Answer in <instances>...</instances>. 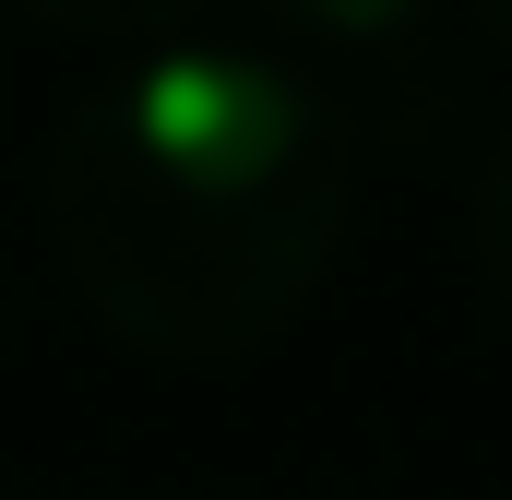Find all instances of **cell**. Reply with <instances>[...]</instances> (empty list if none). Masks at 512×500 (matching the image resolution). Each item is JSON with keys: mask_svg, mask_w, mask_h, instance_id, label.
Segmentation results:
<instances>
[{"mask_svg": "<svg viewBox=\"0 0 512 500\" xmlns=\"http://www.w3.org/2000/svg\"><path fill=\"white\" fill-rule=\"evenodd\" d=\"M346 131L274 48L155 36L72 96L48 143V239L84 310L155 370L262 358L346 239Z\"/></svg>", "mask_w": 512, "mask_h": 500, "instance_id": "1", "label": "cell"}, {"mask_svg": "<svg viewBox=\"0 0 512 500\" xmlns=\"http://www.w3.org/2000/svg\"><path fill=\"white\" fill-rule=\"evenodd\" d=\"M274 60L322 96L346 155H405L453 108V12L441 0H251Z\"/></svg>", "mask_w": 512, "mask_h": 500, "instance_id": "2", "label": "cell"}, {"mask_svg": "<svg viewBox=\"0 0 512 500\" xmlns=\"http://www.w3.org/2000/svg\"><path fill=\"white\" fill-rule=\"evenodd\" d=\"M36 24H60V36H108V48H155V36H191L215 0H24Z\"/></svg>", "mask_w": 512, "mask_h": 500, "instance_id": "3", "label": "cell"}, {"mask_svg": "<svg viewBox=\"0 0 512 500\" xmlns=\"http://www.w3.org/2000/svg\"><path fill=\"white\" fill-rule=\"evenodd\" d=\"M465 239H477V274L512 298V131L489 143V167H477V191H465Z\"/></svg>", "mask_w": 512, "mask_h": 500, "instance_id": "4", "label": "cell"}, {"mask_svg": "<svg viewBox=\"0 0 512 500\" xmlns=\"http://www.w3.org/2000/svg\"><path fill=\"white\" fill-rule=\"evenodd\" d=\"M465 12H477V36H489V48L512 60V0H465Z\"/></svg>", "mask_w": 512, "mask_h": 500, "instance_id": "5", "label": "cell"}]
</instances>
